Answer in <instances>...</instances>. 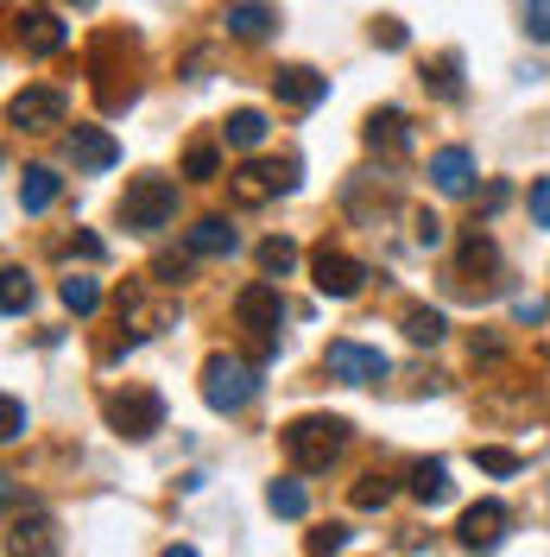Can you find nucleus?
Wrapping results in <instances>:
<instances>
[{
	"instance_id": "1",
	"label": "nucleus",
	"mask_w": 550,
	"mask_h": 557,
	"mask_svg": "<svg viewBox=\"0 0 550 557\" xmlns=\"http://www.w3.org/2000/svg\"><path fill=\"white\" fill-rule=\"evenodd\" d=\"M278 444H285V462H291L298 475H323V469L348 450V418L304 412V418H291V424L278 431Z\"/></svg>"
},
{
	"instance_id": "2",
	"label": "nucleus",
	"mask_w": 550,
	"mask_h": 557,
	"mask_svg": "<svg viewBox=\"0 0 550 557\" xmlns=\"http://www.w3.org/2000/svg\"><path fill=\"white\" fill-rule=\"evenodd\" d=\"M203 399L209 412H247L253 399H260V368L241 361V355H209L203 361Z\"/></svg>"
},
{
	"instance_id": "3",
	"label": "nucleus",
	"mask_w": 550,
	"mask_h": 557,
	"mask_svg": "<svg viewBox=\"0 0 550 557\" xmlns=\"http://www.w3.org/2000/svg\"><path fill=\"white\" fill-rule=\"evenodd\" d=\"M177 215V184L159 172H146L127 184V197H121V222L134 228V235H159L165 222Z\"/></svg>"
},
{
	"instance_id": "4",
	"label": "nucleus",
	"mask_w": 550,
	"mask_h": 557,
	"mask_svg": "<svg viewBox=\"0 0 550 557\" xmlns=\"http://www.w3.org/2000/svg\"><path fill=\"white\" fill-rule=\"evenodd\" d=\"M298 172H304L298 159H285V165L278 159H247L241 172H228V197L241 209H260V203H273V197H285L298 184Z\"/></svg>"
},
{
	"instance_id": "5",
	"label": "nucleus",
	"mask_w": 550,
	"mask_h": 557,
	"mask_svg": "<svg viewBox=\"0 0 550 557\" xmlns=\"http://www.w3.org/2000/svg\"><path fill=\"white\" fill-rule=\"evenodd\" d=\"M108 424L121 431V437H152V431H165V393H152V386H127V393H108L102 399Z\"/></svg>"
},
{
	"instance_id": "6",
	"label": "nucleus",
	"mask_w": 550,
	"mask_h": 557,
	"mask_svg": "<svg viewBox=\"0 0 550 557\" xmlns=\"http://www.w3.org/2000/svg\"><path fill=\"white\" fill-rule=\"evenodd\" d=\"M235 323H241L247 336L273 355V348H278V323H285V298H278L273 278H253L241 298H235Z\"/></svg>"
},
{
	"instance_id": "7",
	"label": "nucleus",
	"mask_w": 550,
	"mask_h": 557,
	"mask_svg": "<svg viewBox=\"0 0 550 557\" xmlns=\"http://www.w3.org/2000/svg\"><path fill=\"white\" fill-rule=\"evenodd\" d=\"M172 323H177V305L172 298H152L146 278H127L121 285V330H127V343H146V336H159Z\"/></svg>"
},
{
	"instance_id": "8",
	"label": "nucleus",
	"mask_w": 550,
	"mask_h": 557,
	"mask_svg": "<svg viewBox=\"0 0 550 557\" xmlns=\"http://www.w3.org/2000/svg\"><path fill=\"white\" fill-rule=\"evenodd\" d=\"M64 114H70V96L51 89V83H33V89H20V96L7 102V121H13L20 134H51V127H64Z\"/></svg>"
},
{
	"instance_id": "9",
	"label": "nucleus",
	"mask_w": 550,
	"mask_h": 557,
	"mask_svg": "<svg viewBox=\"0 0 550 557\" xmlns=\"http://www.w3.org/2000/svg\"><path fill=\"white\" fill-rule=\"evenodd\" d=\"M323 368L336 374L342 386H379L386 374H392V361L379 355V348L354 343V336H342V343H329V355H323Z\"/></svg>"
},
{
	"instance_id": "10",
	"label": "nucleus",
	"mask_w": 550,
	"mask_h": 557,
	"mask_svg": "<svg viewBox=\"0 0 550 557\" xmlns=\"http://www.w3.org/2000/svg\"><path fill=\"white\" fill-rule=\"evenodd\" d=\"M310 273H316V292L323 298H361V285H367V267L354 260V253H342V247H316L310 253Z\"/></svg>"
},
{
	"instance_id": "11",
	"label": "nucleus",
	"mask_w": 550,
	"mask_h": 557,
	"mask_svg": "<svg viewBox=\"0 0 550 557\" xmlns=\"http://www.w3.org/2000/svg\"><path fill=\"white\" fill-rule=\"evenodd\" d=\"M13 45L26 51V58H58L70 45V33L58 26V13H45V7H20L13 13Z\"/></svg>"
},
{
	"instance_id": "12",
	"label": "nucleus",
	"mask_w": 550,
	"mask_h": 557,
	"mask_svg": "<svg viewBox=\"0 0 550 557\" xmlns=\"http://www.w3.org/2000/svg\"><path fill=\"white\" fill-rule=\"evenodd\" d=\"M64 152H70L76 172H114L121 165V139L108 134V127H70Z\"/></svg>"
},
{
	"instance_id": "13",
	"label": "nucleus",
	"mask_w": 550,
	"mask_h": 557,
	"mask_svg": "<svg viewBox=\"0 0 550 557\" xmlns=\"http://www.w3.org/2000/svg\"><path fill=\"white\" fill-rule=\"evenodd\" d=\"M455 539H462V552H500V539H507V507L500 500H475L468 513H462V525H455Z\"/></svg>"
},
{
	"instance_id": "14",
	"label": "nucleus",
	"mask_w": 550,
	"mask_h": 557,
	"mask_svg": "<svg viewBox=\"0 0 550 557\" xmlns=\"http://www.w3.org/2000/svg\"><path fill=\"white\" fill-rule=\"evenodd\" d=\"M273 96H278L285 108L310 114V108L329 96V76H316L310 64H278V70H273Z\"/></svg>"
},
{
	"instance_id": "15",
	"label": "nucleus",
	"mask_w": 550,
	"mask_h": 557,
	"mask_svg": "<svg viewBox=\"0 0 550 557\" xmlns=\"http://www.w3.org/2000/svg\"><path fill=\"white\" fill-rule=\"evenodd\" d=\"M361 139H367V152L405 159V152H412V121H405V108H374L367 127H361Z\"/></svg>"
},
{
	"instance_id": "16",
	"label": "nucleus",
	"mask_w": 550,
	"mask_h": 557,
	"mask_svg": "<svg viewBox=\"0 0 550 557\" xmlns=\"http://www.w3.org/2000/svg\"><path fill=\"white\" fill-rule=\"evenodd\" d=\"M273 26H278V7H273V0H228V7H222V33L241 38V45H260Z\"/></svg>"
},
{
	"instance_id": "17",
	"label": "nucleus",
	"mask_w": 550,
	"mask_h": 557,
	"mask_svg": "<svg viewBox=\"0 0 550 557\" xmlns=\"http://www.w3.org/2000/svg\"><path fill=\"white\" fill-rule=\"evenodd\" d=\"M430 184H437L443 197H468V190H475V152H468V146H437V152H430Z\"/></svg>"
},
{
	"instance_id": "18",
	"label": "nucleus",
	"mask_w": 550,
	"mask_h": 557,
	"mask_svg": "<svg viewBox=\"0 0 550 557\" xmlns=\"http://www.w3.org/2000/svg\"><path fill=\"white\" fill-rule=\"evenodd\" d=\"M7 557H58V525L45 520V513H13L7 525Z\"/></svg>"
},
{
	"instance_id": "19",
	"label": "nucleus",
	"mask_w": 550,
	"mask_h": 557,
	"mask_svg": "<svg viewBox=\"0 0 550 557\" xmlns=\"http://www.w3.org/2000/svg\"><path fill=\"white\" fill-rule=\"evenodd\" d=\"M58 197H64V177L51 172V165H26V172H20V209H26V215H45Z\"/></svg>"
},
{
	"instance_id": "20",
	"label": "nucleus",
	"mask_w": 550,
	"mask_h": 557,
	"mask_svg": "<svg viewBox=\"0 0 550 557\" xmlns=\"http://www.w3.org/2000/svg\"><path fill=\"white\" fill-rule=\"evenodd\" d=\"M184 242H190V253H203V260H228V253L241 247V235L228 228V215H203Z\"/></svg>"
},
{
	"instance_id": "21",
	"label": "nucleus",
	"mask_w": 550,
	"mask_h": 557,
	"mask_svg": "<svg viewBox=\"0 0 550 557\" xmlns=\"http://www.w3.org/2000/svg\"><path fill=\"white\" fill-rule=\"evenodd\" d=\"M500 267V247L487 242L482 228L462 235V253H455V285H475V273H493Z\"/></svg>"
},
{
	"instance_id": "22",
	"label": "nucleus",
	"mask_w": 550,
	"mask_h": 557,
	"mask_svg": "<svg viewBox=\"0 0 550 557\" xmlns=\"http://www.w3.org/2000/svg\"><path fill=\"white\" fill-rule=\"evenodd\" d=\"M424 89H430L437 102H462V51H437V58L424 64Z\"/></svg>"
},
{
	"instance_id": "23",
	"label": "nucleus",
	"mask_w": 550,
	"mask_h": 557,
	"mask_svg": "<svg viewBox=\"0 0 550 557\" xmlns=\"http://www.w3.org/2000/svg\"><path fill=\"white\" fill-rule=\"evenodd\" d=\"M266 134H273V121H266L260 108H235V114L222 121V139H228V146H241V152L266 146Z\"/></svg>"
},
{
	"instance_id": "24",
	"label": "nucleus",
	"mask_w": 550,
	"mask_h": 557,
	"mask_svg": "<svg viewBox=\"0 0 550 557\" xmlns=\"http://www.w3.org/2000/svg\"><path fill=\"white\" fill-rule=\"evenodd\" d=\"M412 494L424 500V507H443L449 494H455V482H449L443 462H417V469H412Z\"/></svg>"
},
{
	"instance_id": "25",
	"label": "nucleus",
	"mask_w": 550,
	"mask_h": 557,
	"mask_svg": "<svg viewBox=\"0 0 550 557\" xmlns=\"http://www.w3.org/2000/svg\"><path fill=\"white\" fill-rule=\"evenodd\" d=\"M266 507H273L278 520H304V513H310V494H304V482H291V475H278V482L266 487Z\"/></svg>"
},
{
	"instance_id": "26",
	"label": "nucleus",
	"mask_w": 550,
	"mask_h": 557,
	"mask_svg": "<svg viewBox=\"0 0 550 557\" xmlns=\"http://www.w3.org/2000/svg\"><path fill=\"white\" fill-rule=\"evenodd\" d=\"M58 298H64V311H76V317H89L96 305H102V285L89 273H70L64 285H58Z\"/></svg>"
},
{
	"instance_id": "27",
	"label": "nucleus",
	"mask_w": 550,
	"mask_h": 557,
	"mask_svg": "<svg viewBox=\"0 0 550 557\" xmlns=\"http://www.w3.org/2000/svg\"><path fill=\"white\" fill-rule=\"evenodd\" d=\"M405 336H412L417 348L443 343V311H430V305H412V311H405Z\"/></svg>"
},
{
	"instance_id": "28",
	"label": "nucleus",
	"mask_w": 550,
	"mask_h": 557,
	"mask_svg": "<svg viewBox=\"0 0 550 557\" xmlns=\"http://www.w3.org/2000/svg\"><path fill=\"white\" fill-rule=\"evenodd\" d=\"M291 267H298V242H285V235H273V242H260V273L285 278Z\"/></svg>"
},
{
	"instance_id": "29",
	"label": "nucleus",
	"mask_w": 550,
	"mask_h": 557,
	"mask_svg": "<svg viewBox=\"0 0 550 557\" xmlns=\"http://www.w3.org/2000/svg\"><path fill=\"white\" fill-rule=\"evenodd\" d=\"M475 469H487V475H518L525 456L507 450V444H475Z\"/></svg>"
},
{
	"instance_id": "30",
	"label": "nucleus",
	"mask_w": 550,
	"mask_h": 557,
	"mask_svg": "<svg viewBox=\"0 0 550 557\" xmlns=\"http://www.w3.org/2000/svg\"><path fill=\"white\" fill-rule=\"evenodd\" d=\"M222 172V146L215 139H190V152H184V177H215Z\"/></svg>"
},
{
	"instance_id": "31",
	"label": "nucleus",
	"mask_w": 550,
	"mask_h": 557,
	"mask_svg": "<svg viewBox=\"0 0 550 557\" xmlns=\"http://www.w3.org/2000/svg\"><path fill=\"white\" fill-rule=\"evenodd\" d=\"M348 500H354V507H386V500H392V475H361V482L348 487Z\"/></svg>"
},
{
	"instance_id": "32",
	"label": "nucleus",
	"mask_w": 550,
	"mask_h": 557,
	"mask_svg": "<svg viewBox=\"0 0 550 557\" xmlns=\"http://www.w3.org/2000/svg\"><path fill=\"white\" fill-rule=\"evenodd\" d=\"M0 278H7V298H0V305H7V317H26V311H33V278L20 273V267H7Z\"/></svg>"
},
{
	"instance_id": "33",
	"label": "nucleus",
	"mask_w": 550,
	"mask_h": 557,
	"mask_svg": "<svg viewBox=\"0 0 550 557\" xmlns=\"http://www.w3.org/2000/svg\"><path fill=\"white\" fill-rule=\"evenodd\" d=\"M304 545H310V557H336V552L348 545V525H336V520H329V525H316V532H310Z\"/></svg>"
},
{
	"instance_id": "34",
	"label": "nucleus",
	"mask_w": 550,
	"mask_h": 557,
	"mask_svg": "<svg viewBox=\"0 0 550 557\" xmlns=\"http://www.w3.org/2000/svg\"><path fill=\"white\" fill-rule=\"evenodd\" d=\"M374 45H386V51H405V45H412L405 20H374Z\"/></svg>"
},
{
	"instance_id": "35",
	"label": "nucleus",
	"mask_w": 550,
	"mask_h": 557,
	"mask_svg": "<svg viewBox=\"0 0 550 557\" xmlns=\"http://www.w3.org/2000/svg\"><path fill=\"white\" fill-rule=\"evenodd\" d=\"M525 33L538 45H550V0H525Z\"/></svg>"
},
{
	"instance_id": "36",
	"label": "nucleus",
	"mask_w": 550,
	"mask_h": 557,
	"mask_svg": "<svg viewBox=\"0 0 550 557\" xmlns=\"http://www.w3.org/2000/svg\"><path fill=\"white\" fill-rule=\"evenodd\" d=\"M417 247H443V222L430 209H417Z\"/></svg>"
},
{
	"instance_id": "37",
	"label": "nucleus",
	"mask_w": 550,
	"mask_h": 557,
	"mask_svg": "<svg viewBox=\"0 0 550 557\" xmlns=\"http://www.w3.org/2000/svg\"><path fill=\"white\" fill-rule=\"evenodd\" d=\"M532 222H538V228H550V177H538V184H532Z\"/></svg>"
},
{
	"instance_id": "38",
	"label": "nucleus",
	"mask_w": 550,
	"mask_h": 557,
	"mask_svg": "<svg viewBox=\"0 0 550 557\" xmlns=\"http://www.w3.org/2000/svg\"><path fill=\"white\" fill-rule=\"evenodd\" d=\"M7 437H26V406L20 399H7Z\"/></svg>"
},
{
	"instance_id": "39",
	"label": "nucleus",
	"mask_w": 550,
	"mask_h": 557,
	"mask_svg": "<svg viewBox=\"0 0 550 557\" xmlns=\"http://www.w3.org/2000/svg\"><path fill=\"white\" fill-rule=\"evenodd\" d=\"M70 247H76V253H83V260H102L108 247L96 242V235H70Z\"/></svg>"
},
{
	"instance_id": "40",
	"label": "nucleus",
	"mask_w": 550,
	"mask_h": 557,
	"mask_svg": "<svg viewBox=\"0 0 550 557\" xmlns=\"http://www.w3.org/2000/svg\"><path fill=\"white\" fill-rule=\"evenodd\" d=\"M513 317H518V323H545V305H538V298H518Z\"/></svg>"
},
{
	"instance_id": "41",
	"label": "nucleus",
	"mask_w": 550,
	"mask_h": 557,
	"mask_svg": "<svg viewBox=\"0 0 550 557\" xmlns=\"http://www.w3.org/2000/svg\"><path fill=\"white\" fill-rule=\"evenodd\" d=\"M507 197H513V190H507V184H487V197H482V209H487V215H493V209H507Z\"/></svg>"
},
{
	"instance_id": "42",
	"label": "nucleus",
	"mask_w": 550,
	"mask_h": 557,
	"mask_svg": "<svg viewBox=\"0 0 550 557\" xmlns=\"http://www.w3.org/2000/svg\"><path fill=\"white\" fill-rule=\"evenodd\" d=\"M159 557H197V552H190V545H172V552H159Z\"/></svg>"
},
{
	"instance_id": "43",
	"label": "nucleus",
	"mask_w": 550,
	"mask_h": 557,
	"mask_svg": "<svg viewBox=\"0 0 550 557\" xmlns=\"http://www.w3.org/2000/svg\"><path fill=\"white\" fill-rule=\"evenodd\" d=\"M70 7H96V0H70Z\"/></svg>"
}]
</instances>
